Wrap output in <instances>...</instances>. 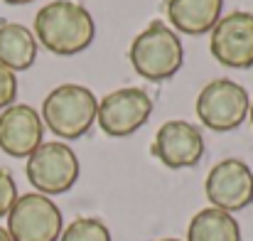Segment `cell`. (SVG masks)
<instances>
[{"label":"cell","mask_w":253,"mask_h":241,"mask_svg":"<svg viewBox=\"0 0 253 241\" xmlns=\"http://www.w3.org/2000/svg\"><path fill=\"white\" fill-rule=\"evenodd\" d=\"M7 5H27V2H32V0H5Z\"/></svg>","instance_id":"d6986e66"},{"label":"cell","mask_w":253,"mask_h":241,"mask_svg":"<svg viewBox=\"0 0 253 241\" xmlns=\"http://www.w3.org/2000/svg\"><path fill=\"white\" fill-rule=\"evenodd\" d=\"M44 136L40 113L27 103H12L0 113V148L10 158H30Z\"/></svg>","instance_id":"8fae6325"},{"label":"cell","mask_w":253,"mask_h":241,"mask_svg":"<svg viewBox=\"0 0 253 241\" xmlns=\"http://www.w3.org/2000/svg\"><path fill=\"white\" fill-rule=\"evenodd\" d=\"M221 7L224 0H168V17L184 35H204L221 20Z\"/></svg>","instance_id":"7c38bea8"},{"label":"cell","mask_w":253,"mask_h":241,"mask_svg":"<svg viewBox=\"0 0 253 241\" xmlns=\"http://www.w3.org/2000/svg\"><path fill=\"white\" fill-rule=\"evenodd\" d=\"M35 37L52 54H79L93 42L96 22L82 2L54 0L37 12Z\"/></svg>","instance_id":"6da1fadb"},{"label":"cell","mask_w":253,"mask_h":241,"mask_svg":"<svg viewBox=\"0 0 253 241\" xmlns=\"http://www.w3.org/2000/svg\"><path fill=\"white\" fill-rule=\"evenodd\" d=\"M17 199V185L10 170L0 167V217H7V212L12 209Z\"/></svg>","instance_id":"2e32d148"},{"label":"cell","mask_w":253,"mask_h":241,"mask_svg":"<svg viewBox=\"0 0 253 241\" xmlns=\"http://www.w3.org/2000/svg\"><path fill=\"white\" fill-rule=\"evenodd\" d=\"M160 241H179V239H160Z\"/></svg>","instance_id":"44dd1931"},{"label":"cell","mask_w":253,"mask_h":241,"mask_svg":"<svg viewBox=\"0 0 253 241\" xmlns=\"http://www.w3.org/2000/svg\"><path fill=\"white\" fill-rule=\"evenodd\" d=\"M59 241H111V232L101 219L79 217L62 232Z\"/></svg>","instance_id":"9a60e30c"},{"label":"cell","mask_w":253,"mask_h":241,"mask_svg":"<svg viewBox=\"0 0 253 241\" xmlns=\"http://www.w3.org/2000/svg\"><path fill=\"white\" fill-rule=\"evenodd\" d=\"M207 197L211 207L224 212H239L246 209L253 202V172L244 160L226 158L216 162L207 175Z\"/></svg>","instance_id":"9c48e42d"},{"label":"cell","mask_w":253,"mask_h":241,"mask_svg":"<svg viewBox=\"0 0 253 241\" xmlns=\"http://www.w3.org/2000/svg\"><path fill=\"white\" fill-rule=\"evenodd\" d=\"M249 108H251L249 91L231 79L209 81L197 96L199 121L216 133H226V131L239 128L246 121Z\"/></svg>","instance_id":"277c9868"},{"label":"cell","mask_w":253,"mask_h":241,"mask_svg":"<svg viewBox=\"0 0 253 241\" xmlns=\"http://www.w3.org/2000/svg\"><path fill=\"white\" fill-rule=\"evenodd\" d=\"M25 172L40 194H64L79 180V158L67 143H42L27 158Z\"/></svg>","instance_id":"8992f818"},{"label":"cell","mask_w":253,"mask_h":241,"mask_svg":"<svg viewBox=\"0 0 253 241\" xmlns=\"http://www.w3.org/2000/svg\"><path fill=\"white\" fill-rule=\"evenodd\" d=\"M150 153L165 167H194L204 155V136L187 121H168L158 128Z\"/></svg>","instance_id":"30bf717a"},{"label":"cell","mask_w":253,"mask_h":241,"mask_svg":"<svg viewBox=\"0 0 253 241\" xmlns=\"http://www.w3.org/2000/svg\"><path fill=\"white\" fill-rule=\"evenodd\" d=\"M128 59L133 69L148 81L172 79L184 59L182 42L163 20H153L130 45Z\"/></svg>","instance_id":"3957f363"},{"label":"cell","mask_w":253,"mask_h":241,"mask_svg":"<svg viewBox=\"0 0 253 241\" xmlns=\"http://www.w3.org/2000/svg\"><path fill=\"white\" fill-rule=\"evenodd\" d=\"M150 113H153L150 94L138 86H123L98 101L96 121L106 136L126 138L133 136L138 128H143Z\"/></svg>","instance_id":"52a82bcc"},{"label":"cell","mask_w":253,"mask_h":241,"mask_svg":"<svg viewBox=\"0 0 253 241\" xmlns=\"http://www.w3.org/2000/svg\"><path fill=\"white\" fill-rule=\"evenodd\" d=\"M249 113H251V123H253V101H251V108H249Z\"/></svg>","instance_id":"ffe728a7"},{"label":"cell","mask_w":253,"mask_h":241,"mask_svg":"<svg viewBox=\"0 0 253 241\" xmlns=\"http://www.w3.org/2000/svg\"><path fill=\"white\" fill-rule=\"evenodd\" d=\"M211 57L229 69L253 67V15L246 10H234L224 15L209 40Z\"/></svg>","instance_id":"ba28073f"},{"label":"cell","mask_w":253,"mask_h":241,"mask_svg":"<svg viewBox=\"0 0 253 241\" xmlns=\"http://www.w3.org/2000/svg\"><path fill=\"white\" fill-rule=\"evenodd\" d=\"M0 241H12V239H10V234H7V229H5V227H0Z\"/></svg>","instance_id":"ac0fdd59"},{"label":"cell","mask_w":253,"mask_h":241,"mask_svg":"<svg viewBox=\"0 0 253 241\" xmlns=\"http://www.w3.org/2000/svg\"><path fill=\"white\" fill-rule=\"evenodd\" d=\"M59 207L40 192H27L15 199L7 212V234L12 241H57L62 237Z\"/></svg>","instance_id":"5b68a950"},{"label":"cell","mask_w":253,"mask_h":241,"mask_svg":"<svg viewBox=\"0 0 253 241\" xmlns=\"http://www.w3.org/2000/svg\"><path fill=\"white\" fill-rule=\"evenodd\" d=\"M96 113L98 98L82 84H62L52 89L42 103V118L47 128L64 141L86 136L96 121Z\"/></svg>","instance_id":"7a4b0ae2"},{"label":"cell","mask_w":253,"mask_h":241,"mask_svg":"<svg viewBox=\"0 0 253 241\" xmlns=\"http://www.w3.org/2000/svg\"><path fill=\"white\" fill-rule=\"evenodd\" d=\"M37 59V40L20 22L0 25V64L10 72H25Z\"/></svg>","instance_id":"4fadbf2b"},{"label":"cell","mask_w":253,"mask_h":241,"mask_svg":"<svg viewBox=\"0 0 253 241\" xmlns=\"http://www.w3.org/2000/svg\"><path fill=\"white\" fill-rule=\"evenodd\" d=\"M15 96H17V77L15 72L0 64V108L5 111L7 106H12Z\"/></svg>","instance_id":"e0dca14e"},{"label":"cell","mask_w":253,"mask_h":241,"mask_svg":"<svg viewBox=\"0 0 253 241\" xmlns=\"http://www.w3.org/2000/svg\"><path fill=\"white\" fill-rule=\"evenodd\" d=\"M187 241H241L239 222L216 207L197 212L187 227Z\"/></svg>","instance_id":"5bb4252c"}]
</instances>
